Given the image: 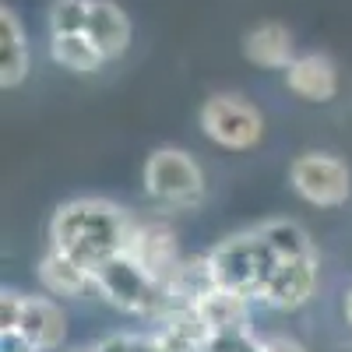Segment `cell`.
Wrapping results in <instances>:
<instances>
[{
    "label": "cell",
    "instance_id": "cell-1",
    "mask_svg": "<svg viewBox=\"0 0 352 352\" xmlns=\"http://www.w3.org/2000/svg\"><path fill=\"white\" fill-rule=\"evenodd\" d=\"M134 229V215L109 197H71L56 204L46 226V247H56L96 275L106 261L120 257Z\"/></svg>",
    "mask_w": 352,
    "mask_h": 352
},
{
    "label": "cell",
    "instance_id": "cell-2",
    "mask_svg": "<svg viewBox=\"0 0 352 352\" xmlns=\"http://www.w3.org/2000/svg\"><path fill=\"white\" fill-rule=\"evenodd\" d=\"M141 184L144 194L155 208L162 212H197L204 204V169L201 162L187 152V148H176V144H162L155 148L141 166Z\"/></svg>",
    "mask_w": 352,
    "mask_h": 352
},
{
    "label": "cell",
    "instance_id": "cell-3",
    "mask_svg": "<svg viewBox=\"0 0 352 352\" xmlns=\"http://www.w3.org/2000/svg\"><path fill=\"white\" fill-rule=\"evenodd\" d=\"M272 250L264 247V240L257 236V229H240L232 236L219 240L208 250V268L215 278V289L236 292V296H247L257 303L264 282H268L272 268H275Z\"/></svg>",
    "mask_w": 352,
    "mask_h": 352
},
{
    "label": "cell",
    "instance_id": "cell-4",
    "mask_svg": "<svg viewBox=\"0 0 352 352\" xmlns=\"http://www.w3.org/2000/svg\"><path fill=\"white\" fill-rule=\"evenodd\" d=\"M92 285H96V296L102 303H109L113 310H120L127 317H138V320H162L166 310L173 307L166 289L159 282H152L144 275L131 257H113L106 261L102 268L92 275Z\"/></svg>",
    "mask_w": 352,
    "mask_h": 352
},
{
    "label": "cell",
    "instance_id": "cell-5",
    "mask_svg": "<svg viewBox=\"0 0 352 352\" xmlns=\"http://www.w3.org/2000/svg\"><path fill=\"white\" fill-rule=\"evenodd\" d=\"M197 124H201L204 138H208L212 144H219V148H226V152H250L264 138L261 109L250 99L236 96V92L208 96L204 106H201V113H197Z\"/></svg>",
    "mask_w": 352,
    "mask_h": 352
},
{
    "label": "cell",
    "instance_id": "cell-6",
    "mask_svg": "<svg viewBox=\"0 0 352 352\" xmlns=\"http://www.w3.org/2000/svg\"><path fill=\"white\" fill-rule=\"evenodd\" d=\"M289 187L310 208L335 212L352 197V169L331 152H303L289 162Z\"/></svg>",
    "mask_w": 352,
    "mask_h": 352
},
{
    "label": "cell",
    "instance_id": "cell-7",
    "mask_svg": "<svg viewBox=\"0 0 352 352\" xmlns=\"http://www.w3.org/2000/svg\"><path fill=\"white\" fill-rule=\"evenodd\" d=\"M124 257H131L152 282H159L166 289L173 282L176 268H180L184 250H180V240H176L169 222H162V219H134Z\"/></svg>",
    "mask_w": 352,
    "mask_h": 352
},
{
    "label": "cell",
    "instance_id": "cell-8",
    "mask_svg": "<svg viewBox=\"0 0 352 352\" xmlns=\"http://www.w3.org/2000/svg\"><path fill=\"white\" fill-rule=\"evenodd\" d=\"M317 285H320V257L317 254L278 261L268 282H264L257 303L275 314H296L317 296Z\"/></svg>",
    "mask_w": 352,
    "mask_h": 352
},
{
    "label": "cell",
    "instance_id": "cell-9",
    "mask_svg": "<svg viewBox=\"0 0 352 352\" xmlns=\"http://www.w3.org/2000/svg\"><path fill=\"white\" fill-rule=\"evenodd\" d=\"M285 88L303 102H331L338 96V67L328 53H300L285 71Z\"/></svg>",
    "mask_w": 352,
    "mask_h": 352
},
{
    "label": "cell",
    "instance_id": "cell-10",
    "mask_svg": "<svg viewBox=\"0 0 352 352\" xmlns=\"http://www.w3.org/2000/svg\"><path fill=\"white\" fill-rule=\"evenodd\" d=\"M18 331H25V338L39 352H60L64 342H67V314H64L60 300L28 292Z\"/></svg>",
    "mask_w": 352,
    "mask_h": 352
},
{
    "label": "cell",
    "instance_id": "cell-11",
    "mask_svg": "<svg viewBox=\"0 0 352 352\" xmlns=\"http://www.w3.org/2000/svg\"><path fill=\"white\" fill-rule=\"evenodd\" d=\"M36 278H39L43 292H46V296H53V300H81V296H88V292H96L92 275H88L78 261H71L67 254H60L56 247H46L39 254Z\"/></svg>",
    "mask_w": 352,
    "mask_h": 352
},
{
    "label": "cell",
    "instance_id": "cell-12",
    "mask_svg": "<svg viewBox=\"0 0 352 352\" xmlns=\"http://www.w3.org/2000/svg\"><path fill=\"white\" fill-rule=\"evenodd\" d=\"M243 56L261 71L285 74L300 53H296V43H292V32L282 21H261L243 36Z\"/></svg>",
    "mask_w": 352,
    "mask_h": 352
},
{
    "label": "cell",
    "instance_id": "cell-13",
    "mask_svg": "<svg viewBox=\"0 0 352 352\" xmlns=\"http://www.w3.org/2000/svg\"><path fill=\"white\" fill-rule=\"evenodd\" d=\"M85 36L96 43V50L106 60H116V56H124L127 46H131V18L124 14L120 4H113V0H92V4H88Z\"/></svg>",
    "mask_w": 352,
    "mask_h": 352
},
{
    "label": "cell",
    "instance_id": "cell-14",
    "mask_svg": "<svg viewBox=\"0 0 352 352\" xmlns=\"http://www.w3.org/2000/svg\"><path fill=\"white\" fill-rule=\"evenodd\" d=\"M28 74V43L18 14L4 4L0 8V88H18Z\"/></svg>",
    "mask_w": 352,
    "mask_h": 352
},
{
    "label": "cell",
    "instance_id": "cell-15",
    "mask_svg": "<svg viewBox=\"0 0 352 352\" xmlns=\"http://www.w3.org/2000/svg\"><path fill=\"white\" fill-rule=\"evenodd\" d=\"M250 307H254V300H247V296H236V292H226V289H212L194 310L201 314V320L208 324L212 335H226V331L250 328Z\"/></svg>",
    "mask_w": 352,
    "mask_h": 352
},
{
    "label": "cell",
    "instance_id": "cell-16",
    "mask_svg": "<svg viewBox=\"0 0 352 352\" xmlns=\"http://www.w3.org/2000/svg\"><path fill=\"white\" fill-rule=\"evenodd\" d=\"M212 289H215V278L208 268V254H190L180 261L173 282L166 285V296L173 307H197Z\"/></svg>",
    "mask_w": 352,
    "mask_h": 352
},
{
    "label": "cell",
    "instance_id": "cell-17",
    "mask_svg": "<svg viewBox=\"0 0 352 352\" xmlns=\"http://www.w3.org/2000/svg\"><path fill=\"white\" fill-rule=\"evenodd\" d=\"M257 229V236L264 240V247L272 250L275 261H292V257H314L317 247L310 240V232L296 222V219H264Z\"/></svg>",
    "mask_w": 352,
    "mask_h": 352
},
{
    "label": "cell",
    "instance_id": "cell-18",
    "mask_svg": "<svg viewBox=\"0 0 352 352\" xmlns=\"http://www.w3.org/2000/svg\"><path fill=\"white\" fill-rule=\"evenodd\" d=\"M50 56H53L56 67H64L71 74H96L106 64V56L96 50V43L85 32H78V36H50Z\"/></svg>",
    "mask_w": 352,
    "mask_h": 352
},
{
    "label": "cell",
    "instance_id": "cell-19",
    "mask_svg": "<svg viewBox=\"0 0 352 352\" xmlns=\"http://www.w3.org/2000/svg\"><path fill=\"white\" fill-rule=\"evenodd\" d=\"M88 4L92 0H53L50 4V36H78L88 25Z\"/></svg>",
    "mask_w": 352,
    "mask_h": 352
},
{
    "label": "cell",
    "instance_id": "cell-20",
    "mask_svg": "<svg viewBox=\"0 0 352 352\" xmlns=\"http://www.w3.org/2000/svg\"><path fill=\"white\" fill-rule=\"evenodd\" d=\"M204 352H264V349H261V335H257L254 328H243V331L212 335Z\"/></svg>",
    "mask_w": 352,
    "mask_h": 352
},
{
    "label": "cell",
    "instance_id": "cell-21",
    "mask_svg": "<svg viewBox=\"0 0 352 352\" xmlns=\"http://www.w3.org/2000/svg\"><path fill=\"white\" fill-rule=\"evenodd\" d=\"M25 296H28V292H21V289H4V292H0V331H14L21 324Z\"/></svg>",
    "mask_w": 352,
    "mask_h": 352
},
{
    "label": "cell",
    "instance_id": "cell-22",
    "mask_svg": "<svg viewBox=\"0 0 352 352\" xmlns=\"http://www.w3.org/2000/svg\"><path fill=\"white\" fill-rule=\"evenodd\" d=\"M261 349L264 352H310L296 335H289V331H264L261 335Z\"/></svg>",
    "mask_w": 352,
    "mask_h": 352
},
{
    "label": "cell",
    "instance_id": "cell-23",
    "mask_svg": "<svg viewBox=\"0 0 352 352\" xmlns=\"http://www.w3.org/2000/svg\"><path fill=\"white\" fill-rule=\"evenodd\" d=\"M131 345H134V331H106L92 349L96 352H131Z\"/></svg>",
    "mask_w": 352,
    "mask_h": 352
},
{
    "label": "cell",
    "instance_id": "cell-24",
    "mask_svg": "<svg viewBox=\"0 0 352 352\" xmlns=\"http://www.w3.org/2000/svg\"><path fill=\"white\" fill-rule=\"evenodd\" d=\"M0 352H39L32 342L25 338V331H0Z\"/></svg>",
    "mask_w": 352,
    "mask_h": 352
},
{
    "label": "cell",
    "instance_id": "cell-25",
    "mask_svg": "<svg viewBox=\"0 0 352 352\" xmlns=\"http://www.w3.org/2000/svg\"><path fill=\"white\" fill-rule=\"evenodd\" d=\"M131 352H162V349H159V342L152 338V331H134Z\"/></svg>",
    "mask_w": 352,
    "mask_h": 352
},
{
    "label": "cell",
    "instance_id": "cell-26",
    "mask_svg": "<svg viewBox=\"0 0 352 352\" xmlns=\"http://www.w3.org/2000/svg\"><path fill=\"white\" fill-rule=\"evenodd\" d=\"M342 317H345V328L352 331V282H349L345 296H342Z\"/></svg>",
    "mask_w": 352,
    "mask_h": 352
},
{
    "label": "cell",
    "instance_id": "cell-27",
    "mask_svg": "<svg viewBox=\"0 0 352 352\" xmlns=\"http://www.w3.org/2000/svg\"><path fill=\"white\" fill-rule=\"evenodd\" d=\"M60 352H92V349H60Z\"/></svg>",
    "mask_w": 352,
    "mask_h": 352
},
{
    "label": "cell",
    "instance_id": "cell-28",
    "mask_svg": "<svg viewBox=\"0 0 352 352\" xmlns=\"http://www.w3.org/2000/svg\"><path fill=\"white\" fill-rule=\"evenodd\" d=\"M92 352H96V349H92Z\"/></svg>",
    "mask_w": 352,
    "mask_h": 352
}]
</instances>
